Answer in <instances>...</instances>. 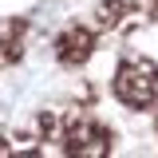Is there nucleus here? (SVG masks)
<instances>
[{"label": "nucleus", "mask_w": 158, "mask_h": 158, "mask_svg": "<svg viewBox=\"0 0 158 158\" xmlns=\"http://www.w3.org/2000/svg\"><path fill=\"white\" fill-rule=\"evenodd\" d=\"M115 95L131 111H146L158 103V63L146 56H127L115 67Z\"/></svg>", "instance_id": "nucleus-1"}, {"label": "nucleus", "mask_w": 158, "mask_h": 158, "mask_svg": "<svg viewBox=\"0 0 158 158\" xmlns=\"http://www.w3.org/2000/svg\"><path fill=\"white\" fill-rule=\"evenodd\" d=\"M56 142L63 146V154H79V158H103L115 150V135L99 123V118H67L56 131Z\"/></svg>", "instance_id": "nucleus-2"}, {"label": "nucleus", "mask_w": 158, "mask_h": 158, "mask_svg": "<svg viewBox=\"0 0 158 158\" xmlns=\"http://www.w3.org/2000/svg\"><path fill=\"white\" fill-rule=\"evenodd\" d=\"M95 52V32L91 28H83V24H71V28H63L56 40V59L63 67H79V63H87Z\"/></svg>", "instance_id": "nucleus-3"}, {"label": "nucleus", "mask_w": 158, "mask_h": 158, "mask_svg": "<svg viewBox=\"0 0 158 158\" xmlns=\"http://www.w3.org/2000/svg\"><path fill=\"white\" fill-rule=\"evenodd\" d=\"M118 12H123V0H107V4L99 8V20H103V24H118Z\"/></svg>", "instance_id": "nucleus-4"}, {"label": "nucleus", "mask_w": 158, "mask_h": 158, "mask_svg": "<svg viewBox=\"0 0 158 158\" xmlns=\"http://www.w3.org/2000/svg\"><path fill=\"white\" fill-rule=\"evenodd\" d=\"M150 12H154V16H158V0H150Z\"/></svg>", "instance_id": "nucleus-5"}, {"label": "nucleus", "mask_w": 158, "mask_h": 158, "mask_svg": "<svg viewBox=\"0 0 158 158\" xmlns=\"http://www.w3.org/2000/svg\"><path fill=\"white\" fill-rule=\"evenodd\" d=\"M154 127H158V118H154Z\"/></svg>", "instance_id": "nucleus-6"}]
</instances>
